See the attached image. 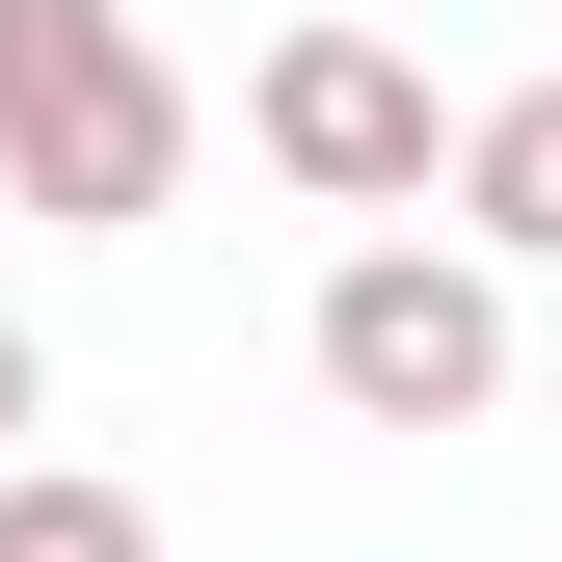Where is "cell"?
I'll use <instances>...</instances> for the list:
<instances>
[{"mask_svg":"<svg viewBox=\"0 0 562 562\" xmlns=\"http://www.w3.org/2000/svg\"><path fill=\"white\" fill-rule=\"evenodd\" d=\"M0 562H161V509L81 482V456H0Z\"/></svg>","mask_w":562,"mask_h":562,"instance_id":"obj_5","label":"cell"},{"mask_svg":"<svg viewBox=\"0 0 562 562\" xmlns=\"http://www.w3.org/2000/svg\"><path fill=\"white\" fill-rule=\"evenodd\" d=\"M241 134H268V188H322V215H429V188H456V108H429L402 27H268Z\"/></svg>","mask_w":562,"mask_h":562,"instance_id":"obj_3","label":"cell"},{"mask_svg":"<svg viewBox=\"0 0 562 562\" xmlns=\"http://www.w3.org/2000/svg\"><path fill=\"white\" fill-rule=\"evenodd\" d=\"M322 402H348V429H482V402H509V268H482V241H429V215H375V241H348L322 268Z\"/></svg>","mask_w":562,"mask_h":562,"instance_id":"obj_2","label":"cell"},{"mask_svg":"<svg viewBox=\"0 0 562 562\" xmlns=\"http://www.w3.org/2000/svg\"><path fill=\"white\" fill-rule=\"evenodd\" d=\"M161 188H188L161 27H134V0H0V215H54V241H161Z\"/></svg>","mask_w":562,"mask_h":562,"instance_id":"obj_1","label":"cell"},{"mask_svg":"<svg viewBox=\"0 0 562 562\" xmlns=\"http://www.w3.org/2000/svg\"><path fill=\"white\" fill-rule=\"evenodd\" d=\"M27 429H54V348H27V322H0V456H27Z\"/></svg>","mask_w":562,"mask_h":562,"instance_id":"obj_6","label":"cell"},{"mask_svg":"<svg viewBox=\"0 0 562 562\" xmlns=\"http://www.w3.org/2000/svg\"><path fill=\"white\" fill-rule=\"evenodd\" d=\"M456 241H482V268H562V81L456 108Z\"/></svg>","mask_w":562,"mask_h":562,"instance_id":"obj_4","label":"cell"}]
</instances>
